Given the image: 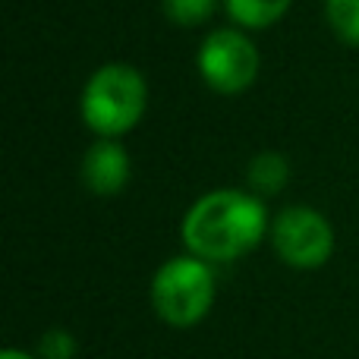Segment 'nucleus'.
<instances>
[{
	"instance_id": "nucleus-1",
	"label": "nucleus",
	"mask_w": 359,
	"mask_h": 359,
	"mask_svg": "<svg viewBox=\"0 0 359 359\" xmlns=\"http://www.w3.org/2000/svg\"><path fill=\"white\" fill-rule=\"evenodd\" d=\"M271 230L262 196L246 189H215L189 205L183 243L205 262H236L249 255Z\"/></svg>"
},
{
	"instance_id": "nucleus-5",
	"label": "nucleus",
	"mask_w": 359,
	"mask_h": 359,
	"mask_svg": "<svg viewBox=\"0 0 359 359\" xmlns=\"http://www.w3.org/2000/svg\"><path fill=\"white\" fill-rule=\"evenodd\" d=\"M271 246L278 259L299 271L322 268L334 252V227L312 205H287L271 221Z\"/></svg>"
},
{
	"instance_id": "nucleus-7",
	"label": "nucleus",
	"mask_w": 359,
	"mask_h": 359,
	"mask_svg": "<svg viewBox=\"0 0 359 359\" xmlns=\"http://www.w3.org/2000/svg\"><path fill=\"white\" fill-rule=\"evenodd\" d=\"M249 189L255 196H278L290 180V161L280 151H259L246 168Z\"/></svg>"
},
{
	"instance_id": "nucleus-8",
	"label": "nucleus",
	"mask_w": 359,
	"mask_h": 359,
	"mask_svg": "<svg viewBox=\"0 0 359 359\" xmlns=\"http://www.w3.org/2000/svg\"><path fill=\"white\" fill-rule=\"evenodd\" d=\"M293 0H224V10L240 29H268L278 19H284V13L290 10Z\"/></svg>"
},
{
	"instance_id": "nucleus-9",
	"label": "nucleus",
	"mask_w": 359,
	"mask_h": 359,
	"mask_svg": "<svg viewBox=\"0 0 359 359\" xmlns=\"http://www.w3.org/2000/svg\"><path fill=\"white\" fill-rule=\"evenodd\" d=\"M328 29L350 48H359V0H325Z\"/></svg>"
},
{
	"instance_id": "nucleus-2",
	"label": "nucleus",
	"mask_w": 359,
	"mask_h": 359,
	"mask_svg": "<svg viewBox=\"0 0 359 359\" xmlns=\"http://www.w3.org/2000/svg\"><path fill=\"white\" fill-rule=\"evenodd\" d=\"M149 82L130 63H104L88 76L79 98L86 126L98 139H123L145 117Z\"/></svg>"
},
{
	"instance_id": "nucleus-3",
	"label": "nucleus",
	"mask_w": 359,
	"mask_h": 359,
	"mask_svg": "<svg viewBox=\"0 0 359 359\" xmlns=\"http://www.w3.org/2000/svg\"><path fill=\"white\" fill-rule=\"evenodd\" d=\"M215 271L198 255H174L151 278V309L170 328H192L215 306Z\"/></svg>"
},
{
	"instance_id": "nucleus-6",
	"label": "nucleus",
	"mask_w": 359,
	"mask_h": 359,
	"mask_svg": "<svg viewBox=\"0 0 359 359\" xmlns=\"http://www.w3.org/2000/svg\"><path fill=\"white\" fill-rule=\"evenodd\" d=\"M133 174V164L120 139H98L88 145L86 158H82V183L95 196H117L126 189Z\"/></svg>"
},
{
	"instance_id": "nucleus-12",
	"label": "nucleus",
	"mask_w": 359,
	"mask_h": 359,
	"mask_svg": "<svg viewBox=\"0 0 359 359\" xmlns=\"http://www.w3.org/2000/svg\"><path fill=\"white\" fill-rule=\"evenodd\" d=\"M0 359H38V356H29L25 350H16V347H6L4 353H0Z\"/></svg>"
},
{
	"instance_id": "nucleus-10",
	"label": "nucleus",
	"mask_w": 359,
	"mask_h": 359,
	"mask_svg": "<svg viewBox=\"0 0 359 359\" xmlns=\"http://www.w3.org/2000/svg\"><path fill=\"white\" fill-rule=\"evenodd\" d=\"M161 10L168 22L180 25V29H196L211 19V13L217 10V0H161Z\"/></svg>"
},
{
	"instance_id": "nucleus-4",
	"label": "nucleus",
	"mask_w": 359,
	"mask_h": 359,
	"mask_svg": "<svg viewBox=\"0 0 359 359\" xmlns=\"http://www.w3.org/2000/svg\"><path fill=\"white\" fill-rule=\"evenodd\" d=\"M202 82L217 95H240L259 76V48L243 29H215L196 54Z\"/></svg>"
},
{
	"instance_id": "nucleus-11",
	"label": "nucleus",
	"mask_w": 359,
	"mask_h": 359,
	"mask_svg": "<svg viewBox=\"0 0 359 359\" xmlns=\"http://www.w3.org/2000/svg\"><path fill=\"white\" fill-rule=\"evenodd\" d=\"M76 356V337L67 328H50L38 341V359H73Z\"/></svg>"
}]
</instances>
